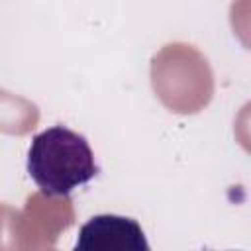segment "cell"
Masks as SVG:
<instances>
[{"label": "cell", "mask_w": 251, "mask_h": 251, "mask_svg": "<svg viewBox=\"0 0 251 251\" xmlns=\"http://www.w3.org/2000/svg\"><path fill=\"white\" fill-rule=\"evenodd\" d=\"M27 173L45 196H69L98 175V165L84 135L53 126L31 139Z\"/></svg>", "instance_id": "6da1fadb"}, {"label": "cell", "mask_w": 251, "mask_h": 251, "mask_svg": "<svg viewBox=\"0 0 251 251\" xmlns=\"http://www.w3.org/2000/svg\"><path fill=\"white\" fill-rule=\"evenodd\" d=\"M75 247L80 251H149L141 226L116 214L90 218L80 227Z\"/></svg>", "instance_id": "7a4b0ae2"}]
</instances>
